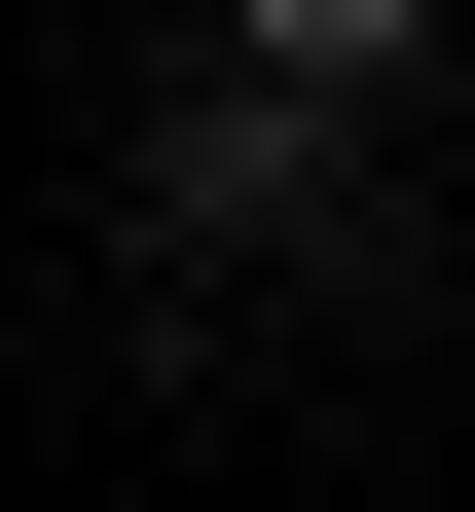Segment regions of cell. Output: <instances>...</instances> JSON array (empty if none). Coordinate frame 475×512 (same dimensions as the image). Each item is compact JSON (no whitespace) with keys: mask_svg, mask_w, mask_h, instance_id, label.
<instances>
[{"mask_svg":"<svg viewBox=\"0 0 475 512\" xmlns=\"http://www.w3.org/2000/svg\"><path fill=\"white\" fill-rule=\"evenodd\" d=\"M147 256H183V293H293V256H366L329 74H183V110H147Z\"/></svg>","mask_w":475,"mask_h":512,"instance_id":"cell-1","label":"cell"},{"mask_svg":"<svg viewBox=\"0 0 475 512\" xmlns=\"http://www.w3.org/2000/svg\"><path fill=\"white\" fill-rule=\"evenodd\" d=\"M220 74H329L366 110V74H439V0H220Z\"/></svg>","mask_w":475,"mask_h":512,"instance_id":"cell-2","label":"cell"}]
</instances>
